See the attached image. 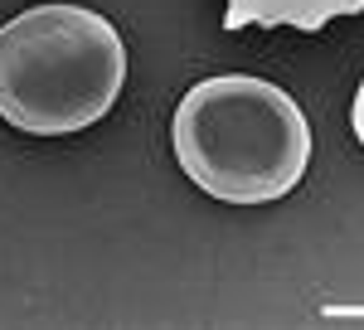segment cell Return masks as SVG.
<instances>
[{"instance_id":"6da1fadb","label":"cell","mask_w":364,"mask_h":330,"mask_svg":"<svg viewBox=\"0 0 364 330\" xmlns=\"http://www.w3.org/2000/svg\"><path fill=\"white\" fill-rule=\"evenodd\" d=\"M175 161L224 204H267L296 190L311 165L301 107L262 78H204L175 107Z\"/></svg>"},{"instance_id":"7a4b0ae2","label":"cell","mask_w":364,"mask_h":330,"mask_svg":"<svg viewBox=\"0 0 364 330\" xmlns=\"http://www.w3.org/2000/svg\"><path fill=\"white\" fill-rule=\"evenodd\" d=\"M122 82V34L87 5H34L0 25V117L29 137L92 127Z\"/></svg>"},{"instance_id":"3957f363","label":"cell","mask_w":364,"mask_h":330,"mask_svg":"<svg viewBox=\"0 0 364 330\" xmlns=\"http://www.w3.org/2000/svg\"><path fill=\"white\" fill-rule=\"evenodd\" d=\"M360 10H364V0H228L224 29H248V25L321 29V25H331L336 15H360Z\"/></svg>"},{"instance_id":"277c9868","label":"cell","mask_w":364,"mask_h":330,"mask_svg":"<svg viewBox=\"0 0 364 330\" xmlns=\"http://www.w3.org/2000/svg\"><path fill=\"white\" fill-rule=\"evenodd\" d=\"M350 122H355V137H360V146H364V82H360V92H355V112H350Z\"/></svg>"}]
</instances>
